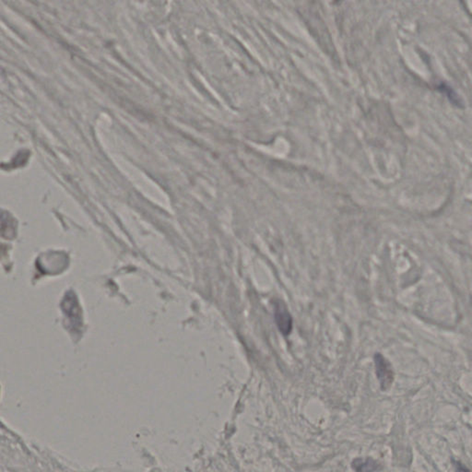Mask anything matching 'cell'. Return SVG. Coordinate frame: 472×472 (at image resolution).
<instances>
[{
	"mask_svg": "<svg viewBox=\"0 0 472 472\" xmlns=\"http://www.w3.org/2000/svg\"><path fill=\"white\" fill-rule=\"evenodd\" d=\"M353 467L356 472H378L380 466L372 458H357L353 461Z\"/></svg>",
	"mask_w": 472,
	"mask_h": 472,
	"instance_id": "3957f363",
	"label": "cell"
},
{
	"mask_svg": "<svg viewBox=\"0 0 472 472\" xmlns=\"http://www.w3.org/2000/svg\"><path fill=\"white\" fill-rule=\"evenodd\" d=\"M456 470H457V472H468L467 468L464 467L463 465L459 463V462H456Z\"/></svg>",
	"mask_w": 472,
	"mask_h": 472,
	"instance_id": "277c9868",
	"label": "cell"
},
{
	"mask_svg": "<svg viewBox=\"0 0 472 472\" xmlns=\"http://www.w3.org/2000/svg\"><path fill=\"white\" fill-rule=\"evenodd\" d=\"M376 373L382 391H388L394 381V372L391 363L382 354L375 356Z\"/></svg>",
	"mask_w": 472,
	"mask_h": 472,
	"instance_id": "6da1fadb",
	"label": "cell"
},
{
	"mask_svg": "<svg viewBox=\"0 0 472 472\" xmlns=\"http://www.w3.org/2000/svg\"><path fill=\"white\" fill-rule=\"evenodd\" d=\"M275 319L281 333L284 336L289 335L293 329V318L286 306L281 302H278L275 306Z\"/></svg>",
	"mask_w": 472,
	"mask_h": 472,
	"instance_id": "7a4b0ae2",
	"label": "cell"
}]
</instances>
